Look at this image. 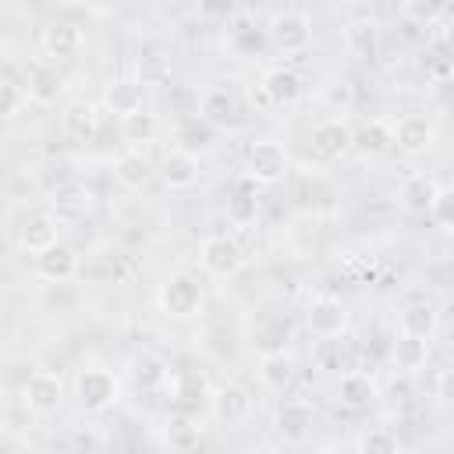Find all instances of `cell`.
<instances>
[{
	"instance_id": "cell-1",
	"label": "cell",
	"mask_w": 454,
	"mask_h": 454,
	"mask_svg": "<svg viewBox=\"0 0 454 454\" xmlns=\"http://www.w3.org/2000/svg\"><path fill=\"white\" fill-rule=\"evenodd\" d=\"M206 294H202V284L199 277L192 273H170L163 284H160V309L170 316V319H192L199 309H202Z\"/></svg>"
},
{
	"instance_id": "cell-28",
	"label": "cell",
	"mask_w": 454,
	"mask_h": 454,
	"mask_svg": "<svg viewBox=\"0 0 454 454\" xmlns=\"http://www.w3.org/2000/svg\"><path fill=\"white\" fill-rule=\"evenodd\" d=\"M436 188H440V181H436L433 174H411V177L401 184V202H404L408 209H415V213H426L429 202H433V195H436Z\"/></svg>"
},
{
	"instance_id": "cell-6",
	"label": "cell",
	"mask_w": 454,
	"mask_h": 454,
	"mask_svg": "<svg viewBox=\"0 0 454 454\" xmlns=\"http://www.w3.org/2000/svg\"><path fill=\"white\" fill-rule=\"evenodd\" d=\"M266 32H270V43L280 53H301L312 43V21L301 11H280V14H273V21H270Z\"/></svg>"
},
{
	"instance_id": "cell-11",
	"label": "cell",
	"mask_w": 454,
	"mask_h": 454,
	"mask_svg": "<svg viewBox=\"0 0 454 454\" xmlns=\"http://www.w3.org/2000/svg\"><path fill=\"white\" fill-rule=\"evenodd\" d=\"M259 89H262V96H266L270 106H291V103H298L305 82H301V74L291 64H277V67H270L262 74Z\"/></svg>"
},
{
	"instance_id": "cell-39",
	"label": "cell",
	"mask_w": 454,
	"mask_h": 454,
	"mask_svg": "<svg viewBox=\"0 0 454 454\" xmlns=\"http://www.w3.org/2000/svg\"><path fill=\"white\" fill-rule=\"evenodd\" d=\"M199 99H202V96H199L195 89H188V85H184V89H177V92L170 96V103H174L184 117H199Z\"/></svg>"
},
{
	"instance_id": "cell-2",
	"label": "cell",
	"mask_w": 454,
	"mask_h": 454,
	"mask_svg": "<svg viewBox=\"0 0 454 454\" xmlns=\"http://www.w3.org/2000/svg\"><path fill=\"white\" fill-rule=\"evenodd\" d=\"M199 262H202V270H206L209 277L231 280V277L241 273L245 252H241L238 238H231V234H209V238L199 245Z\"/></svg>"
},
{
	"instance_id": "cell-16",
	"label": "cell",
	"mask_w": 454,
	"mask_h": 454,
	"mask_svg": "<svg viewBox=\"0 0 454 454\" xmlns=\"http://www.w3.org/2000/svg\"><path fill=\"white\" fill-rule=\"evenodd\" d=\"M436 326H440V312H436L433 301H411L397 316V330L411 333V337H422V340H433Z\"/></svg>"
},
{
	"instance_id": "cell-23",
	"label": "cell",
	"mask_w": 454,
	"mask_h": 454,
	"mask_svg": "<svg viewBox=\"0 0 454 454\" xmlns=\"http://www.w3.org/2000/svg\"><path fill=\"white\" fill-rule=\"evenodd\" d=\"M351 149H358L362 156H380L390 149V124L372 117V121H362L358 128H351Z\"/></svg>"
},
{
	"instance_id": "cell-12",
	"label": "cell",
	"mask_w": 454,
	"mask_h": 454,
	"mask_svg": "<svg viewBox=\"0 0 454 454\" xmlns=\"http://www.w3.org/2000/svg\"><path fill=\"white\" fill-rule=\"evenodd\" d=\"M35 273L43 280H50V284H64V280H71L78 273V252L71 245H64V241H53L43 252H35Z\"/></svg>"
},
{
	"instance_id": "cell-43",
	"label": "cell",
	"mask_w": 454,
	"mask_h": 454,
	"mask_svg": "<svg viewBox=\"0 0 454 454\" xmlns=\"http://www.w3.org/2000/svg\"><path fill=\"white\" fill-rule=\"evenodd\" d=\"M11 447H21V440H14L7 433V426H0V450H11Z\"/></svg>"
},
{
	"instance_id": "cell-25",
	"label": "cell",
	"mask_w": 454,
	"mask_h": 454,
	"mask_svg": "<svg viewBox=\"0 0 454 454\" xmlns=\"http://www.w3.org/2000/svg\"><path fill=\"white\" fill-rule=\"evenodd\" d=\"M273 426H277L280 436L298 440V436H305V429L312 426V408H309L305 401H284V404L277 408V415H273Z\"/></svg>"
},
{
	"instance_id": "cell-30",
	"label": "cell",
	"mask_w": 454,
	"mask_h": 454,
	"mask_svg": "<svg viewBox=\"0 0 454 454\" xmlns=\"http://www.w3.org/2000/svg\"><path fill=\"white\" fill-rule=\"evenodd\" d=\"M199 117L209 121V124H216V128H227L234 121V99L223 89H209L199 99Z\"/></svg>"
},
{
	"instance_id": "cell-35",
	"label": "cell",
	"mask_w": 454,
	"mask_h": 454,
	"mask_svg": "<svg viewBox=\"0 0 454 454\" xmlns=\"http://www.w3.org/2000/svg\"><path fill=\"white\" fill-rule=\"evenodd\" d=\"M426 213L433 216V223H436L440 231H450V227H454V188H447V184H440Z\"/></svg>"
},
{
	"instance_id": "cell-20",
	"label": "cell",
	"mask_w": 454,
	"mask_h": 454,
	"mask_svg": "<svg viewBox=\"0 0 454 454\" xmlns=\"http://www.w3.org/2000/svg\"><path fill=\"white\" fill-rule=\"evenodd\" d=\"M60 89H64V78H60L57 67H50V64H43V60L28 67L25 92H28L32 103H53V99L60 96Z\"/></svg>"
},
{
	"instance_id": "cell-22",
	"label": "cell",
	"mask_w": 454,
	"mask_h": 454,
	"mask_svg": "<svg viewBox=\"0 0 454 454\" xmlns=\"http://www.w3.org/2000/svg\"><path fill=\"white\" fill-rule=\"evenodd\" d=\"M149 177H153V167H149V160L142 153L131 149V153H124V156L114 160V181L124 192H142L149 184Z\"/></svg>"
},
{
	"instance_id": "cell-8",
	"label": "cell",
	"mask_w": 454,
	"mask_h": 454,
	"mask_svg": "<svg viewBox=\"0 0 454 454\" xmlns=\"http://www.w3.org/2000/svg\"><path fill=\"white\" fill-rule=\"evenodd\" d=\"M21 401H25V408L35 411V415H50V411H57L60 401H64V383H60V376L50 372V369H35V372L25 380Z\"/></svg>"
},
{
	"instance_id": "cell-9",
	"label": "cell",
	"mask_w": 454,
	"mask_h": 454,
	"mask_svg": "<svg viewBox=\"0 0 454 454\" xmlns=\"http://www.w3.org/2000/svg\"><path fill=\"white\" fill-rule=\"evenodd\" d=\"M199 177H202V163H199V156H195L192 149L174 145V149L163 153V160H160V181H163L170 192H184V188H192Z\"/></svg>"
},
{
	"instance_id": "cell-31",
	"label": "cell",
	"mask_w": 454,
	"mask_h": 454,
	"mask_svg": "<svg viewBox=\"0 0 454 454\" xmlns=\"http://www.w3.org/2000/svg\"><path fill=\"white\" fill-rule=\"evenodd\" d=\"M156 131H160V121H156V114H149L145 106L135 110V114H124V117H121V135H124V142H131V145L153 142Z\"/></svg>"
},
{
	"instance_id": "cell-38",
	"label": "cell",
	"mask_w": 454,
	"mask_h": 454,
	"mask_svg": "<svg viewBox=\"0 0 454 454\" xmlns=\"http://www.w3.org/2000/svg\"><path fill=\"white\" fill-rule=\"evenodd\" d=\"M21 99H25V92L11 78H0V117H11L21 106Z\"/></svg>"
},
{
	"instance_id": "cell-3",
	"label": "cell",
	"mask_w": 454,
	"mask_h": 454,
	"mask_svg": "<svg viewBox=\"0 0 454 454\" xmlns=\"http://www.w3.org/2000/svg\"><path fill=\"white\" fill-rule=\"evenodd\" d=\"M117 390H121V387H117V376H114L110 369H103V365H89V369H82V372L74 376V397H78V404H82L85 411H92V415L114 408Z\"/></svg>"
},
{
	"instance_id": "cell-7",
	"label": "cell",
	"mask_w": 454,
	"mask_h": 454,
	"mask_svg": "<svg viewBox=\"0 0 454 454\" xmlns=\"http://www.w3.org/2000/svg\"><path fill=\"white\" fill-rule=\"evenodd\" d=\"M433 121L426 114H404L390 124V145H397V153L404 156H422L433 145Z\"/></svg>"
},
{
	"instance_id": "cell-19",
	"label": "cell",
	"mask_w": 454,
	"mask_h": 454,
	"mask_svg": "<svg viewBox=\"0 0 454 454\" xmlns=\"http://www.w3.org/2000/svg\"><path fill=\"white\" fill-rule=\"evenodd\" d=\"M259 383H262L266 390H273V394H284V390L294 383V362H291V355H284V351H266V355L259 358Z\"/></svg>"
},
{
	"instance_id": "cell-5",
	"label": "cell",
	"mask_w": 454,
	"mask_h": 454,
	"mask_svg": "<svg viewBox=\"0 0 454 454\" xmlns=\"http://www.w3.org/2000/svg\"><path fill=\"white\" fill-rule=\"evenodd\" d=\"M348 309L340 298L333 294H316L309 305H305V326L312 330V337H323V340H333L340 333H348Z\"/></svg>"
},
{
	"instance_id": "cell-14",
	"label": "cell",
	"mask_w": 454,
	"mask_h": 454,
	"mask_svg": "<svg viewBox=\"0 0 454 454\" xmlns=\"http://www.w3.org/2000/svg\"><path fill=\"white\" fill-rule=\"evenodd\" d=\"M344 50L358 64H372L380 57V28L369 18H355L344 25Z\"/></svg>"
},
{
	"instance_id": "cell-24",
	"label": "cell",
	"mask_w": 454,
	"mask_h": 454,
	"mask_svg": "<svg viewBox=\"0 0 454 454\" xmlns=\"http://www.w3.org/2000/svg\"><path fill=\"white\" fill-rule=\"evenodd\" d=\"M43 46H46V57H53V60H71V57L82 50V32H78L74 25H67V21H57V25L46 28Z\"/></svg>"
},
{
	"instance_id": "cell-34",
	"label": "cell",
	"mask_w": 454,
	"mask_h": 454,
	"mask_svg": "<svg viewBox=\"0 0 454 454\" xmlns=\"http://www.w3.org/2000/svg\"><path fill=\"white\" fill-rule=\"evenodd\" d=\"M426 74L433 82H450V53H447V39L436 35L429 53H426Z\"/></svg>"
},
{
	"instance_id": "cell-17",
	"label": "cell",
	"mask_w": 454,
	"mask_h": 454,
	"mask_svg": "<svg viewBox=\"0 0 454 454\" xmlns=\"http://www.w3.org/2000/svg\"><path fill=\"white\" fill-rule=\"evenodd\" d=\"M103 103H106V110L117 114V117L142 110V103H145L142 82H138V78H114V82L106 85V92H103Z\"/></svg>"
},
{
	"instance_id": "cell-29",
	"label": "cell",
	"mask_w": 454,
	"mask_h": 454,
	"mask_svg": "<svg viewBox=\"0 0 454 454\" xmlns=\"http://www.w3.org/2000/svg\"><path fill=\"white\" fill-rule=\"evenodd\" d=\"M163 440H167L170 450H195L199 440H202V426L192 415H174L163 429Z\"/></svg>"
},
{
	"instance_id": "cell-21",
	"label": "cell",
	"mask_w": 454,
	"mask_h": 454,
	"mask_svg": "<svg viewBox=\"0 0 454 454\" xmlns=\"http://www.w3.org/2000/svg\"><path fill=\"white\" fill-rule=\"evenodd\" d=\"M60 128H64V135L74 138V142H92V138H96V128H99L92 103H82V99H78V103H67L64 114H60Z\"/></svg>"
},
{
	"instance_id": "cell-27",
	"label": "cell",
	"mask_w": 454,
	"mask_h": 454,
	"mask_svg": "<svg viewBox=\"0 0 454 454\" xmlns=\"http://www.w3.org/2000/svg\"><path fill=\"white\" fill-rule=\"evenodd\" d=\"M167 376H170V369H167V362H163L160 355L142 351V355L131 358V380H135V387H142V390H156L160 383H167Z\"/></svg>"
},
{
	"instance_id": "cell-13",
	"label": "cell",
	"mask_w": 454,
	"mask_h": 454,
	"mask_svg": "<svg viewBox=\"0 0 454 454\" xmlns=\"http://www.w3.org/2000/svg\"><path fill=\"white\" fill-rule=\"evenodd\" d=\"M213 415H216L227 429L241 426V422L252 415V397H248V390H245L241 383H220V387L213 390Z\"/></svg>"
},
{
	"instance_id": "cell-36",
	"label": "cell",
	"mask_w": 454,
	"mask_h": 454,
	"mask_svg": "<svg viewBox=\"0 0 454 454\" xmlns=\"http://www.w3.org/2000/svg\"><path fill=\"white\" fill-rule=\"evenodd\" d=\"M358 450H365V454H394L397 450V436L390 429H365L358 436Z\"/></svg>"
},
{
	"instance_id": "cell-41",
	"label": "cell",
	"mask_w": 454,
	"mask_h": 454,
	"mask_svg": "<svg viewBox=\"0 0 454 454\" xmlns=\"http://www.w3.org/2000/svg\"><path fill=\"white\" fill-rule=\"evenodd\" d=\"M195 390H199V394H206V376H202V372H184V376H181V390H177V394H181L184 401H195Z\"/></svg>"
},
{
	"instance_id": "cell-33",
	"label": "cell",
	"mask_w": 454,
	"mask_h": 454,
	"mask_svg": "<svg viewBox=\"0 0 454 454\" xmlns=\"http://www.w3.org/2000/svg\"><path fill=\"white\" fill-rule=\"evenodd\" d=\"M167 78H170V60L163 57V50L145 46L138 53V82L142 85H163Z\"/></svg>"
},
{
	"instance_id": "cell-37",
	"label": "cell",
	"mask_w": 454,
	"mask_h": 454,
	"mask_svg": "<svg viewBox=\"0 0 454 454\" xmlns=\"http://www.w3.org/2000/svg\"><path fill=\"white\" fill-rule=\"evenodd\" d=\"M447 11V0H404V14L415 25H433Z\"/></svg>"
},
{
	"instance_id": "cell-26",
	"label": "cell",
	"mask_w": 454,
	"mask_h": 454,
	"mask_svg": "<svg viewBox=\"0 0 454 454\" xmlns=\"http://www.w3.org/2000/svg\"><path fill=\"white\" fill-rule=\"evenodd\" d=\"M337 397H340L344 404H351V408L372 404V401H376V383H372L369 372L351 369V372H344V376L337 380Z\"/></svg>"
},
{
	"instance_id": "cell-32",
	"label": "cell",
	"mask_w": 454,
	"mask_h": 454,
	"mask_svg": "<svg viewBox=\"0 0 454 454\" xmlns=\"http://www.w3.org/2000/svg\"><path fill=\"white\" fill-rule=\"evenodd\" d=\"M227 216L234 223H252L259 216V195H255V181L252 177H245L238 184V192L227 199Z\"/></svg>"
},
{
	"instance_id": "cell-10",
	"label": "cell",
	"mask_w": 454,
	"mask_h": 454,
	"mask_svg": "<svg viewBox=\"0 0 454 454\" xmlns=\"http://www.w3.org/2000/svg\"><path fill=\"white\" fill-rule=\"evenodd\" d=\"M309 142H312V153L323 156V160H340V156H348V153H351V124H348V117H323V121L312 128Z\"/></svg>"
},
{
	"instance_id": "cell-15",
	"label": "cell",
	"mask_w": 454,
	"mask_h": 454,
	"mask_svg": "<svg viewBox=\"0 0 454 454\" xmlns=\"http://www.w3.org/2000/svg\"><path fill=\"white\" fill-rule=\"evenodd\" d=\"M390 362H394L397 372L415 376V372L426 369V362H429V340L411 337V333H397V340L390 344Z\"/></svg>"
},
{
	"instance_id": "cell-40",
	"label": "cell",
	"mask_w": 454,
	"mask_h": 454,
	"mask_svg": "<svg viewBox=\"0 0 454 454\" xmlns=\"http://www.w3.org/2000/svg\"><path fill=\"white\" fill-rule=\"evenodd\" d=\"M238 11V0H202V18L209 21H227Z\"/></svg>"
},
{
	"instance_id": "cell-42",
	"label": "cell",
	"mask_w": 454,
	"mask_h": 454,
	"mask_svg": "<svg viewBox=\"0 0 454 454\" xmlns=\"http://www.w3.org/2000/svg\"><path fill=\"white\" fill-rule=\"evenodd\" d=\"M326 99H330L333 106H340V103L348 106V103H351V89H348V82H333V89L326 92Z\"/></svg>"
},
{
	"instance_id": "cell-18",
	"label": "cell",
	"mask_w": 454,
	"mask_h": 454,
	"mask_svg": "<svg viewBox=\"0 0 454 454\" xmlns=\"http://www.w3.org/2000/svg\"><path fill=\"white\" fill-rule=\"evenodd\" d=\"M57 241V220L50 216V213H32V216H25V223L18 227V248L21 252H43L46 245H53Z\"/></svg>"
},
{
	"instance_id": "cell-4",
	"label": "cell",
	"mask_w": 454,
	"mask_h": 454,
	"mask_svg": "<svg viewBox=\"0 0 454 454\" xmlns=\"http://www.w3.org/2000/svg\"><path fill=\"white\" fill-rule=\"evenodd\" d=\"M287 170V149L273 138H259L248 145L245 153V174L255 181V184H273L280 181Z\"/></svg>"
}]
</instances>
